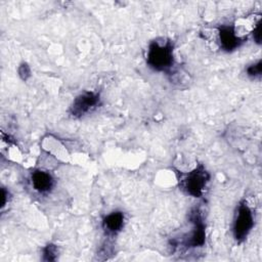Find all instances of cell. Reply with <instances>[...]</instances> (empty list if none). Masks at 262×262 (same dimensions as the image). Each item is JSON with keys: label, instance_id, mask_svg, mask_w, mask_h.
<instances>
[{"label": "cell", "instance_id": "3", "mask_svg": "<svg viewBox=\"0 0 262 262\" xmlns=\"http://www.w3.org/2000/svg\"><path fill=\"white\" fill-rule=\"evenodd\" d=\"M209 179V173L202 165H200L187 174L186 178L183 181V186L188 194L200 198L203 194Z\"/></svg>", "mask_w": 262, "mask_h": 262}, {"label": "cell", "instance_id": "7", "mask_svg": "<svg viewBox=\"0 0 262 262\" xmlns=\"http://www.w3.org/2000/svg\"><path fill=\"white\" fill-rule=\"evenodd\" d=\"M31 179H32L33 187L41 193L48 192L53 186L52 176L48 172L43 171V170L34 171L32 173Z\"/></svg>", "mask_w": 262, "mask_h": 262}, {"label": "cell", "instance_id": "1", "mask_svg": "<svg viewBox=\"0 0 262 262\" xmlns=\"http://www.w3.org/2000/svg\"><path fill=\"white\" fill-rule=\"evenodd\" d=\"M146 60L148 66L156 71H168L174 62L172 43L170 41L162 43L152 41L148 46Z\"/></svg>", "mask_w": 262, "mask_h": 262}, {"label": "cell", "instance_id": "11", "mask_svg": "<svg viewBox=\"0 0 262 262\" xmlns=\"http://www.w3.org/2000/svg\"><path fill=\"white\" fill-rule=\"evenodd\" d=\"M261 21L259 20L258 23H257V26H256V28L254 29V31H253V36H254V39H255V41L257 42V43H261Z\"/></svg>", "mask_w": 262, "mask_h": 262}, {"label": "cell", "instance_id": "5", "mask_svg": "<svg viewBox=\"0 0 262 262\" xmlns=\"http://www.w3.org/2000/svg\"><path fill=\"white\" fill-rule=\"evenodd\" d=\"M218 32L220 44L224 50L232 51L242 44V40L236 35L233 26H221Z\"/></svg>", "mask_w": 262, "mask_h": 262}, {"label": "cell", "instance_id": "10", "mask_svg": "<svg viewBox=\"0 0 262 262\" xmlns=\"http://www.w3.org/2000/svg\"><path fill=\"white\" fill-rule=\"evenodd\" d=\"M261 72H262V69H261V60H259L257 63L255 64H252L250 66L248 69H247V73L249 76L251 77H259L261 76Z\"/></svg>", "mask_w": 262, "mask_h": 262}, {"label": "cell", "instance_id": "2", "mask_svg": "<svg viewBox=\"0 0 262 262\" xmlns=\"http://www.w3.org/2000/svg\"><path fill=\"white\" fill-rule=\"evenodd\" d=\"M254 226L253 213L246 203H242L236 212L233 224V234L237 242H243Z\"/></svg>", "mask_w": 262, "mask_h": 262}, {"label": "cell", "instance_id": "6", "mask_svg": "<svg viewBox=\"0 0 262 262\" xmlns=\"http://www.w3.org/2000/svg\"><path fill=\"white\" fill-rule=\"evenodd\" d=\"M190 219L194 224V228L191 232L190 238L187 242V247H201L205 244L206 238L205 224L199 211H194L193 213H191Z\"/></svg>", "mask_w": 262, "mask_h": 262}, {"label": "cell", "instance_id": "4", "mask_svg": "<svg viewBox=\"0 0 262 262\" xmlns=\"http://www.w3.org/2000/svg\"><path fill=\"white\" fill-rule=\"evenodd\" d=\"M99 103V95L92 91H85L79 94L73 101L70 112L73 117L80 118L92 112Z\"/></svg>", "mask_w": 262, "mask_h": 262}, {"label": "cell", "instance_id": "9", "mask_svg": "<svg viewBox=\"0 0 262 262\" xmlns=\"http://www.w3.org/2000/svg\"><path fill=\"white\" fill-rule=\"evenodd\" d=\"M56 254H57V249L54 245L50 244L44 248V260L53 261L56 258Z\"/></svg>", "mask_w": 262, "mask_h": 262}, {"label": "cell", "instance_id": "8", "mask_svg": "<svg viewBox=\"0 0 262 262\" xmlns=\"http://www.w3.org/2000/svg\"><path fill=\"white\" fill-rule=\"evenodd\" d=\"M124 224V214L122 212H113L103 218L102 226L107 233L115 234L121 230Z\"/></svg>", "mask_w": 262, "mask_h": 262}]
</instances>
